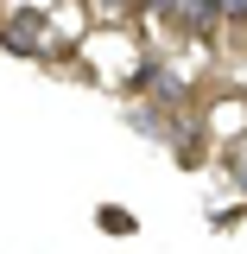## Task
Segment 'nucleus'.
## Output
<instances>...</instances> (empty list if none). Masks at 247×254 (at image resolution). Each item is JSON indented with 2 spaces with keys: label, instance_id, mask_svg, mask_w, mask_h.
I'll use <instances>...</instances> for the list:
<instances>
[{
  "label": "nucleus",
  "instance_id": "nucleus-1",
  "mask_svg": "<svg viewBox=\"0 0 247 254\" xmlns=\"http://www.w3.org/2000/svg\"><path fill=\"white\" fill-rule=\"evenodd\" d=\"M178 26H190V32H209L222 19V0H178V13H171Z\"/></svg>",
  "mask_w": 247,
  "mask_h": 254
},
{
  "label": "nucleus",
  "instance_id": "nucleus-2",
  "mask_svg": "<svg viewBox=\"0 0 247 254\" xmlns=\"http://www.w3.org/2000/svg\"><path fill=\"white\" fill-rule=\"evenodd\" d=\"M101 229H114V235H127V229H133V216H127V210H101Z\"/></svg>",
  "mask_w": 247,
  "mask_h": 254
},
{
  "label": "nucleus",
  "instance_id": "nucleus-3",
  "mask_svg": "<svg viewBox=\"0 0 247 254\" xmlns=\"http://www.w3.org/2000/svg\"><path fill=\"white\" fill-rule=\"evenodd\" d=\"M222 19H247V0H222Z\"/></svg>",
  "mask_w": 247,
  "mask_h": 254
}]
</instances>
